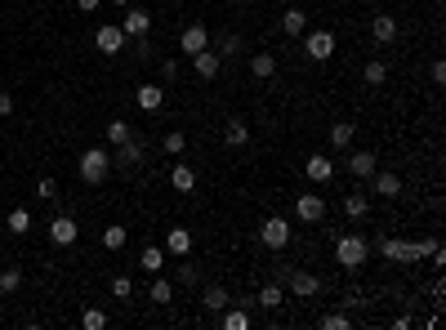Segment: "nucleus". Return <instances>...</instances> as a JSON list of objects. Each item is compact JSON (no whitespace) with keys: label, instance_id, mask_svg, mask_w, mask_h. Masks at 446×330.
I'll list each match as a JSON object with an SVG mask.
<instances>
[{"label":"nucleus","instance_id":"nucleus-39","mask_svg":"<svg viewBox=\"0 0 446 330\" xmlns=\"http://www.w3.org/2000/svg\"><path fill=\"white\" fill-rule=\"evenodd\" d=\"M322 330H349V312H326Z\"/></svg>","mask_w":446,"mask_h":330},{"label":"nucleus","instance_id":"nucleus-29","mask_svg":"<svg viewBox=\"0 0 446 330\" xmlns=\"http://www.w3.org/2000/svg\"><path fill=\"white\" fill-rule=\"evenodd\" d=\"M353 134H357V125H353V121H335V125H330V143H335V147H349Z\"/></svg>","mask_w":446,"mask_h":330},{"label":"nucleus","instance_id":"nucleus-7","mask_svg":"<svg viewBox=\"0 0 446 330\" xmlns=\"http://www.w3.org/2000/svg\"><path fill=\"white\" fill-rule=\"evenodd\" d=\"M294 214H299L304 223H322L326 219V201L317 192H299V196H294Z\"/></svg>","mask_w":446,"mask_h":330},{"label":"nucleus","instance_id":"nucleus-14","mask_svg":"<svg viewBox=\"0 0 446 330\" xmlns=\"http://www.w3.org/2000/svg\"><path fill=\"white\" fill-rule=\"evenodd\" d=\"M371 36H375V45H393L398 41V18H393V14H375Z\"/></svg>","mask_w":446,"mask_h":330},{"label":"nucleus","instance_id":"nucleus-44","mask_svg":"<svg viewBox=\"0 0 446 330\" xmlns=\"http://www.w3.org/2000/svg\"><path fill=\"white\" fill-rule=\"evenodd\" d=\"M76 9H80V14H94V9H98V0H76Z\"/></svg>","mask_w":446,"mask_h":330},{"label":"nucleus","instance_id":"nucleus-20","mask_svg":"<svg viewBox=\"0 0 446 330\" xmlns=\"http://www.w3.org/2000/svg\"><path fill=\"white\" fill-rule=\"evenodd\" d=\"M282 31H286V36H304V31H308V14H304L299 5H286V14H282Z\"/></svg>","mask_w":446,"mask_h":330},{"label":"nucleus","instance_id":"nucleus-34","mask_svg":"<svg viewBox=\"0 0 446 330\" xmlns=\"http://www.w3.org/2000/svg\"><path fill=\"white\" fill-rule=\"evenodd\" d=\"M18 286H23V268H5L0 272V294H14Z\"/></svg>","mask_w":446,"mask_h":330},{"label":"nucleus","instance_id":"nucleus-42","mask_svg":"<svg viewBox=\"0 0 446 330\" xmlns=\"http://www.w3.org/2000/svg\"><path fill=\"white\" fill-rule=\"evenodd\" d=\"M161 76H165V80H179V63L165 58V63H161Z\"/></svg>","mask_w":446,"mask_h":330},{"label":"nucleus","instance_id":"nucleus-3","mask_svg":"<svg viewBox=\"0 0 446 330\" xmlns=\"http://www.w3.org/2000/svg\"><path fill=\"white\" fill-rule=\"evenodd\" d=\"M335 259H339L349 272H357L361 263H366V241L353 237V233H349V237H339V241H335Z\"/></svg>","mask_w":446,"mask_h":330},{"label":"nucleus","instance_id":"nucleus-22","mask_svg":"<svg viewBox=\"0 0 446 330\" xmlns=\"http://www.w3.org/2000/svg\"><path fill=\"white\" fill-rule=\"evenodd\" d=\"M245 139H250V125H245L241 117H233V121L223 125V143L228 147H245Z\"/></svg>","mask_w":446,"mask_h":330},{"label":"nucleus","instance_id":"nucleus-37","mask_svg":"<svg viewBox=\"0 0 446 330\" xmlns=\"http://www.w3.org/2000/svg\"><path fill=\"white\" fill-rule=\"evenodd\" d=\"M129 139V121H107V143L117 147V143H125Z\"/></svg>","mask_w":446,"mask_h":330},{"label":"nucleus","instance_id":"nucleus-16","mask_svg":"<svg viewBox=\"0 0 446 330\" xmlns=\"http://www.w3.org/2000/svg\"><path fill=\"white\" fill-rule=\"evenodd\" d=\"M165 255H174V259L192 255V233H188V228H170V237H165Z\"/></svg>","mask_w":446,"mask_h":330},{"label":"nucleus","instance_id":"nucleus-6","mask_svg":"<svg viewBox=\"0 0 446 330\" xmlns=\"http://www.w3.org/2000/svg\"><path fill=\"white\" fill-rule=\"evenodd\" d=\"M286 282H290V294H294V299H312V294L322 290L317 272H308V268H290V272H286Z\"/></svg>","mask_w":446,"mask_h":330},{"label":"nucleus","instance_id":"nucleus-2","mask_svg":"<svg viewBox=\"0 0 446 330\" xmlns=\"http://www.w3.org/2000/svg\"><path fill=\"white\" fill-rule=\"evenodd\" d=\"M112 174V152H103V147H90V152H80V179L94 188L103 183V179Z\"/></svg>","mask_w":446,"mask_h":330},{"label":"nucleus","instance_id":"nucleus-27","mask_svg":"<svg viewBox=\"0 0 446 330\" xmlns=\"http://www.w3.org/2000/svg\"><path fill=\"white\" fill-rule=\"evenodd\" d=\"M250 72H255V80H272L277 76V58L272 54H255L250 58Z\"/></svg>","mask_w":446,"mask_h":330},{"label":"nucleus","instance_id":"nucleus-45","mask_svg":"<svg viewBox=\"0 0 446 330\" xmlns=\"http://www.w3.org/2000/svg\"><path fill=\"white\" fill-rule=\"evenodd\" d=\"M112 5H129V0H112Z\"/></svg>","mask_w":446,"mask_h":330},{"label":"nucleus","instance_id":"nucleus-19","mask_svg":"<svg viewBox=\"0 0 446 330\" xmlns=\"http://www.w3.org/2000/svg\"><path fill=\"white\" fill-rule=\"evenodd\" d=\"M375 170H379V156H375V152H353V156H349V174H353V179H371Z\"/></svg>","mask_w":446,"mask_h":330},{"label":"nucleus","instance_id":"nucleus-28","mask_svg":"<svg viewBox=\"0 0 446 330\" xmlns=\"http://www.w3.org/2000/svg\"><path fill=\"white\" fill-rule=\"evenodd\" d=\"M255 304H259V308H282V304H286V290L272 282V286H263V290L255 294Z\"/></svg>","mask_w":446,"mask_h":330},{"label":"nucleus","instance_id":"nucleus-40","mask_svg":"<svg viewBox=\"0 0 446 330\" xmlns=\"http://www.w3.org/2000/svg\"><path fill=\"white\" fill-rule=\"evenodd\" d=\"M152 304H170V282L156 272V282H152Z\"/></svg>","mask_w":446,"mask_h":330},{"label":"nucleus","instance_id":"nucleus-24","mask_svg":"<svg viewBox=\"0 0 446 330\" xmlns=\"http://www.w3.org/2000/svg\"><path fill=\"white\" fill-rule=\"evenodd\" d=\"M170 188L174 192H192L196 188V170H192V165H174V170H170Z\"/></svg>","mask_w":446,"mask_h":330},{"label":"nucleus","instance_id":"nucleus-17","mask_svg":"<svg viewBox=\"0 0 446 330\" xmlns=\"http://www.w3.org/2000/svg\"><path fill=\"white\" fill-rule=\"evenodd\" d=\"M371 192H379V196H402V179L393 174V170H375L371 174Z\"/></svg>","mask_w":446,"mask_h":330},{"label":"nucleus","instance_id":"nucleus-41","mask_svg":"<svg viewBox=\"0 0 446 330\" xmlns=\"http://www.w3.org/2000/svg\"><path fill=\"white\" fill-rule=\"evenodd\" d=\"M112 294H117V299H129V294H134V282H129V277H112Z\"/></svg>","mask_w":446,"mask_h":330},{"label":"nucleus","instance_id":"nucleus-9","mask_svg":"<svg viewBox=\"0 0 446 330\" xmlns=\"http://www.w3.org/2000/svg\"><path fill=\"white\" fill-rule=\"evenodd\" d=\"M76 237H80L76 219H68V214H54V219H49V241L54 245H72Z\"/></svg>","mask_w":446,"mask_h":330},{"label":"nucleus","instance_id":"nucleus-8","mask_svg":"<svg viewBox=\"0 0 446 330\" xmlns=\"http://www.w3.org/2000/svg\"><path fill=\"white\" fill-rule=\"evenodd\" d=\"M179 49L192 58V54H201V49H210V31L201 27V23H188L184 27V36H179Z\"/></svg>","mask_w":446,"mask_h":330},{"label":"nucleus","instance_id":"nucleus-4","mask_svg":"<svg viewBox=\"0 0 446 330\" xmlns=\"http://www.w3.org/2000/svg\"><path fill=\"white\" fill-rule=\"evenodd\" d=\"M259 241L268 245V250H286V245H290V223L282 219V214L263 219V228H259Z\"/></svg>","mask_w":446,"mask_h":330},{"label":"nucleus","instance_id":"nucleus-18","mask_svg":"<svg viewBox=\"0 0 446 330\" xmlns=\"http://www.w3.org/2000/svg\"><path fill=\"white\" fill-rule=\"evenodd\" d=\"M344 214H349L353 223H361L371 214V196L366 192H344Z\"/></svg>","mask_w":446,"mask_h":330},{"label":"nucleus","instance_id":"nucleus-23","mask_svg":"<svg viewBox=\"0 0 446 330\" xmlns=\"http://www.w3.org/2000/svg\"><path fill=\"white\" fill-rule=\"evenodd\" d=\"M5 228H9L14 237H27V233H31V210L14 206V210H9V219H5Z\"/></svg>","mask_w":446,"mask_h":330},{"label":"nucleus","instance_id":"nucleus-13","mask_svg":"<svg viewBox=\"0 0 446 330\" xmlns=\"http://www.w3.org/2000/svg\"><path fill=\"white\" fill-rule=\"evenodd\" d=\"M219 68H223V58L214 54V49H201V54H192V72L201 76V80H214V76H219Z\"/></svg>","mask_w":446,"mask_h":330},{"label":"nucleus","instance_id":"nucleus-46","mask_svg":"<svg viewBox=\"0 0 446 330\" xmlns=\"http://www.w3.org/2000/svg\"><path fill=\"white\" fill-rule=\"evenodd\" d=\"M282 5H294V0H282Z\"/></svg>","mask_w":446,"mask_h":330},{"label":"nucleus","instance_id":"nucleus-11","mask_svg":"<svg viewBox=\"0 0 446 330\" xmlns=\"http://www.w3.org/2000/svg\"><path fill=\"white\" fill-rule=\"evenodd\" d=\"M143 161V143L129 134L125 143H117V152H112V165H121V170H129V165H139Z\"/></svg>","mask_w":446,"mask_h":330},{"label":"nucleus","instance_id":"nucleus-31","mask_svg":"<svg viewBox=\"0 0 446 330\" xmlns=\"http://www.w3.org/2000/svg\"><path fill=\"white\" fill-rule=\"evenodd\" d=\"M228 304H233V299H228L223 286H206V308H210V312H223Z\"/></svg>","mask_w":446,"mask_h":330},{"label":"nucleus","instance_id":"nucleus-35","mask_svg":"<svg viewBox=\"0 0 446 330\" xmlns=\"http://www.w3.org/2000/svg\"><path fill=\"white\" fill-rule=\"evenodd\" d=\"M161 147H165V156H179V152H184V147H188V139L179 134V129H170V134L161 139Z\"/></svg>","mask_w":446,"mask_h":330},{"label":"nucleus","instance_id":"nucleus-21","mask_svg":"<svg viewBox=\"0 0 446 330\" xmlns=\"http://www.w3.org/2000/svg\"><path fill=\"white\" fill-rule=\"evenodd\" d=\"M134 103H139L143 112H156V107L165 103V90H161V85H139V90H134Z\"/></svg>","mask_w":446,"mask_h":330},{"label":"nucleus","instance_id":"nucleus-43","mask_svg":"<svg viewBox=\"0 0 446 330\" xmlns=\"http://www.w3.org/2000/svg\"><path fill=\"white\" fill-rule=\"evenodd\" d=\"M9 112H14V98H9L5 90H0V117H9Z\"/></svg>","mask_w":446,"mask_h":330},{"label":"nucleus","instance_id":"nucleus-25","mask_svg":"<svg viewBox=\"0 0 446 330\" xmlns=\"http://www.w3.org/2000/svg\"><path fill=\"white\" fill-rule=\"evenodd\" d=\"M139 268L156 277V272L165 268V250H161V245H143V255H139Z\"/></svg>","mask_w":446,"mask_h":330},{"label":"nucleus","instance_id":"nucleus-32","mask_svg":"<svg viewBox=\"0 0 446 330\" xmlns=\"http://www.w3.org/2000/svg\"><path fill=\"white\" fill-rule=\"evenodd\" d=\"M384 76H388V68L379 58H371L366 68H361V80H366V85H384Z\"/></svg>","mask_w":446,"mask_h":330},{"label":"nucleus","instance_id":"nucleus-38","mask_svg":"<svg viewBox=\"0 0 446 330\" xmlns=\"http://www.w3.org/2000/svg\"><path fill=\"white\" fill-rule=\"evenodd\" d=\"M36 196H41V201H58V179H41V183H36Z\"/></svg>","mask_w":446,"mask_h":330},{"label":"nucleus","instance_id":"nucleus-1","mask_svg":"<svg viewBox=\"0 0 446 330\" xmlns=\"http://www.w3.org/2000/svg\"><path fill=\"white\" fill-rule=\"evenodd\" d=\"M437 250V241H398V237H379V255L388 263H420Z\"/></svg>","mask_w":446,"mask_h":330},{"label":"nucleus","instance_id":"nucleus-15","mask_svg":"<svg viewBox=\"0 0 446 330\" xmlns=\"http://www.w3.org/2000/svg\"><path fill=\"white\" fill-rule=\"evenodd\" d=\"M304 170H308V179H312V183H330V179H335V161L312 152V156L304 161Z\"/></svg>","mask_w":446,"mask_h":330},{"label":"nucleus","instance_id":"nucleus-5","mask_svg":"<svg viewBox=\"0 0 446 330\" xmlns=\"http://www.w3.org/2000/svg\"><path fill=\"white\" fill-rule=\"evenodd\" d=\"M304 49H308V58L312 63H326L330 54H335V36H330V31H304Z\"/></svg>","mask_w":446,"mask_h":330},{"label":"nucleus","instance_id":"nucleus-30","mask_svg":"<svg viewBox=\"0 0 446 330\" xmlns=\"http://www.w3.org/2000/svg\"><path fill=\"white\" fill-rule=\"evenodd\" d=\"M125 241H129V233H125L121 223H107V228H103V245H107V250H121Z\"/></svg>","mask_w":446,"mask_h":330},{"label":"nucleus","instance_id":"nucleus-36","mask_svg":"<svg viewBox=\"0 0 446 330\" xmlns=\"http://www.w3.org/2000/svg\"><path fill=\"white\" fill-rule=\"evenodd\" d=\"M80 326H85V330H103V326H107V312H103V308H85Z\"/></svg>","mask_w":446,"mask_h":330},{"label":"nucleus","instance_id":"nucleus-12","mask_svg":"<svg viewBox=\"0 0 446 330\" xmlns=\"http://www.w3.org/2000/svg\"><path fill=\"white\" fill-rule=\"evenodd\" d=\"M121 31L125 36H147V31H152V14H143V9H125V18H121Z\"/></svg>","mask_w":446,"mask_h":330},{"label":"nucleus","instance_id":"nucleus-26","mask_svg":"<svg viewBox=\"0 0 446 330\" xmlns=\"http://www.w3.org/2000/svg\"><path fill=\"white\" fill-rule=\"evenodd\" d=\"M219 326H223V330H250V312H245V304H241V308H223Z\"/></svg>","mask_w":446,"mask_h":330},{"label":"nucleus","instance_id":"nucleus-33","mask_svg":"<svg viewBox=\"0 0 446 330\" xmlns=\"http://www.w3.org/2000/svg\"><path fill=\"white\" fill-rule=\"evenodd\" d=\"M241 36H237V31H228V36H219V49H214V54H219V58H233V54H241Z\"/></svg>","mask_w":446,"mask_h":330},{"label":"nucleus","instance_id":"nucleus-10","mask_svg":"<svg viewBox=\"0 0 446 330\" xmlns=\"http://www.w3.org/2000/svg\"><path fill=\"white\" fill-rule=\"evenodd\" d=\"M94 45H98V54H107V58H117L121 49H125V31L121 27H98V36H94Z\"/></svg>","mask_w":446,"mask_h":330}]
</instances>
